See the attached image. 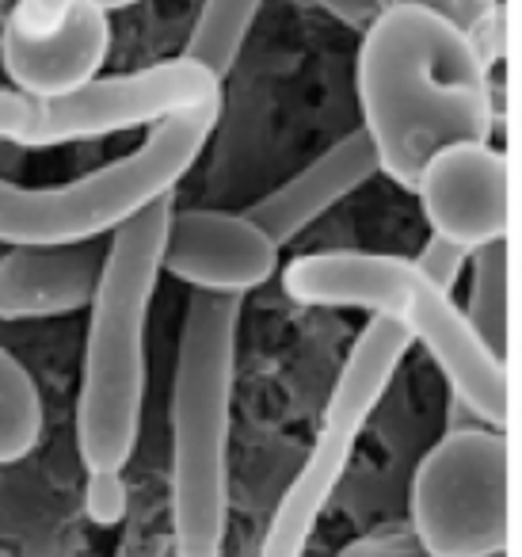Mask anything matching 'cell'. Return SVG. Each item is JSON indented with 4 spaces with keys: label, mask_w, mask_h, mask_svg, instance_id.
Returning a JSON list of instances; mask_svg holds the SVG:
<instances>
[{
    "label": "cell",
    "mask_w": 522,
    "mask_h": 557,
    "mask_svg": "<svg viewBox=\"0 0 522 557\" xmlns=\"http://www.w3.org/2000/svg\"><path fill=\"white\" fill-rule=\"evenodd\" d=\"M362 131L389 180L412 187L423 164L458 141H488V73L469 32L397 0L366 24L359 47Z\"/></svg>",
    "instance_id": "1"
},
{
    "label": "cell",
    "mask_w": 522,
    "mask_h": 557,
    "mask_svg": "<svg viewBox=\"0 0 522 557\" xmlns=\"http://www.w3.org/2000/svg\"><path fill=\"white\" fill-rule=\"evenodd\" d=\"M172 199L111 233L108 263L88 306L77 394V455L85 470H123L138 447L146 401V325L161 283Z\"/></svg>",
    "instance_id": "2"
},
{
    "label": "cell",
    "mask_w": 522,
    "mask_h": 557,
    "mask_svg": "<svg viewBox=\"0 0 522 557\" xmlns=\"http://www.w3.org/2000/svg\"><path fill=\"white\" fill-rule=\"evenodd\" d=\"M237 295L187 302L172 379V527L176 554L222 557L229 516V424L237 386Z\"/></svg>",
    "instance_id": "3"
},
{
    "label": "cell",
    "mask_w": 522,
    "mask_h": 557,
    "mask_svg": "<svg viewBox=\"0 0 522 557\" xmlns=\"http://www.w3.org/2000/svg\"><path fill=\"white\" fill-rule=\"evenodd\" d=\"M283 290L313 310H366L389 318L427 348L450 389L488 424L507 417L504 359L473 333L461 306L405 256L313 252L286 263Z\"/></svg>",
    "instance_id": "4"
},
{
    "label": "cell",
    "mask_w": 522,
    "mask_h": 557,
    "mask_svg": "<svg viewBox=\"0 0 522 557\" xmlns=\"http://www.w3.org/2000/svg\"><path fill=\"white\" fill-rule=\"evenodd\" d=\"M217 115L222 100L161 119L134 153L70 184L20 187L0 180V245H88L119 233L153 202L172 199L207 149Z\"/></svg>",
    "instance_id": "5"
},
{
    "label": "cell",
    "mask_w": 522,
    "mask_h": 557,
    "mask_svg": "<svg viewBox=\"0 0 522 557\" xmlns=\"http://www.w3.org/2000/svg\"><path fill=\"white\" fill-rule=\"evenodd\" d=\"M412 344V336L389 318H370L362 325L359 341L351 344L336 374L313 450L306 455L298 478L290 481V488L278 500L256 557H306L316 519L328 508L336 485L344 481L355 447L362 440V428L382 405L385 389H389L393 374H397L400 359L408 356Z\"/></svg>",
    "instance_id": "6"
},
{
    "label": "cell",
    "mask_w": 522,
    "mask_h": 557,
    "mask_svg": "<svg viewBox=\"0 0 522 557\" xmlns=\"http://www.w3.org/2000/svg\"><path fill=\"white\" fill-rule=\"evenodd\" d=\"M217 100H222V81L187 58H169L119 77H96L62 96L0 88V141L65 146V141L108 138Z\"/></svg>",
    "instance_id": "7"
},
{
    "label": "cell",
    "mask_w": 522,
    "mask_h": 557,
    "mask_svg": "<svg viewBox=\"0 0 522 557\" xmlns=\"http://www.w3.org/2000/svg\"><path fill=\"white\" fill-rule=\"evenodd\" d=\"M507 443L488 428H458L420 458L412 478V539L427 557H496L507 546Z\"/></svg>",
    "instance_id": "8"
},
{
    "label": "cell",
    "mask_w": 522,
    "mask_h": 557,
    "mask_svg": "<svg viewBox=\"0 0 522 557\" xmlns=\"http://www.w3.org/2000/svg\"><path fill=\"white\" fill-rule=\"evenodd\" d=\"M111 20L96 0H16L0 27V65L12 88L62 96L100 77Z\"/></svg>",
    "instance_id": "9"
},
{
    "label": "cell",
    "mask_w": 522,
    "mask_h": 557,
    "mask_svg": "<svg viewBox=\"0 0 522 557\" xmlns=\"http://www.w3.org/2000/svg\"><path fill=\"white\" fill-rule=\"evenodd\" d=\"M161 271L199 295H237L278 275V245L245 210H172Z\"/></svg>",
    "instance_id": "10"
},
{
    "label": "cell",
    "mask_w": 522,
    "mask_h": 557,
    "mask_svg": "<svg viewBox=\"0 0 522 557\" xmlns=\"http://www.w3.org/2000/svg\"><path fill=\"white\" fill-rule=\"evenodd\" d=\"M412 191L420 195L431 233L476 248L507 240L511 230V176L499 149L488 141H458L423 164Z\"/></svg>",
    "instance_id": "11"
},
{
    "label": "cell",
    "mask_w": 522,
    "mask_h": 557,
    "mask_svg": "<svg viewBox=\"0 0 522 557\" xmlns=\"http://www.w3.org/2000/svg\"><path fill=\"white\" fill-rule=\"evenodd\" d=\"M108 248L27 245L0 256V321H50L88 310Z\"/></svg>",
    "instance_id": "12"
},
{
    "label": "cell",
    "mask_w": 522,
    "mask_h": 557,
    "mask_svg": "<svg viewBox=\"0 0 522 557\" xmlns=\"http://www.w3.org/2000/svg\"><path fill=\"white\" fill-rule=\"evenodd\" d=\"M377 172H382L377 149L370 141V134L359 126L347 138H339L336 146L324 149L316 161H309L298 176H290L275 191L256 199L245 214L283 248L294 237H301L313 222H321L336 202H344L366 180H374Z\"/></svg>",
    "instance_id": "13"
},
{
    "label": "cell",
    "mask_w": 522,
    "mask_h": 557,
    "mask_svg": "<svg viewBox=\"0 0 522 557\" xmlns=\"http://www.w3.org/2000/svg\"><path fill=\"white\" fill-rule=\"evenodd\" d=\"M263 0H202V12L195 20L191 35L184 42L187 62L202 65L210 77L225 81L237 65L245 39L260 16Z\"/></svg>",
    "instance_id": "14"
},
{
    "label": "cell",
    "mask_w": 522,
    "mask_h": 557,
    "mask_svg": "<svg viewBox=\"0 0 522 557\" xmlns=\"http://www.w3.org/2000/svg\"><path fill=\"white\" fill-rule=\"evenodd\" d=\"M42 397L32 371L0 348V466L24 462L42 440Z\"/></svg>",
    "instance_id": "15"
},
{
    "label": "cell",
    "mask_w": 522,
    "mask_h": 557,
    "mask_svg": "<svg viewBox=\"0 0 522 557\" xmlns=\"http://www.w3.org/2000/svg\"><path fill=\"white\" fill-rule=\"evenodd\" d=\"M507 240H492V245L476 248L469 256V271H473V287H469L465 318L473 333L496 351L499 359L507 356Z\"/></svg>",
    "instance_id": "16"
},
{
    "label": "cell",
    "mask_w": 522,
    "mask_h": 557,
    "mask_svg": "<svg viewBox=\"0 0 522 557\" xmlns=\"http://www.w3.org/2000/svg\"><path fill=\"white\" fill-rule=\"evenodd\" d=\"M130 508V493H126L123 470H88L85 485V511L96 527H119Z\"/></svg>",
    "instance_id": "17"
},
{
    "label": "cell",
    "mask_w": 522,
    "mask_h": 557,
    "mask_svg": "<svg viewBox=\"0 0 522 557\" xmlns=\"http://www.w3.org/2000/svg\"><path fill=\"white\" fill-rule=\"evenodd\" d=\"M469 256H473L469 248L453 245V240L438 237V233H427V240H423V248L412 256V263L435 283V287H443L446 295H450V290L458 287L461 271L469 268Z\"/></svg>",
    "instance_id": "18"
},
{
    "label": "cell",
    "mask_w": 522,
    "mask_h": 557,
    "mask_svg": "<svg viewBox=\"0 0 522 557\" xmlns=\"http://www.w3.org/2000/svg\"><path fill=\"white\" fill-rule=\"evenodd\" d=\"M423 9H435L438 16H446L450 24H458L465 32V24H476V20L488 12V0H415Z\"/></svg>",
    "instance_id": "19"
},
{
    "label": "cell",
    "mask_w": 522,
    "mask_h": 557,
    "mask_svg": "<svg viewBox=\"0 0 522 557\" xmlns=\"http://www.w3.org/2000/svg\"><path fill=\"white\" fill-rule=\"evenodd\" d=\"M415 539H400V534H382V539H362L351 549H344L339 557H408Z\"/></svg>",
    "instance_id": "20"
},
{
    "label": "cell",
    "mask_w": 522,
    "mask_h": 557,
    "mask_svg": "<svg viewBox=\"0 0 522 557\" xmlns=\"http://www.w3.org/2000/svg\"><path fill=\"white\" fill-rule=\"evenodd\" d=\"M103 12H123V9H130V4H138V0H96Z\"/></svg>",
    "instance_id": "21"
},
{
    "label": "cell",
    "mask_w": 522,
    "mask_h": 557,
    "mask_svg": "<svg viewBox=\"0 0 522 557\" xmlns=\"http://www.w3.org/2000/svg\"><path fill=\"white\" fill-rule=\"evenodd\" d=\"M176 557H184V554H176Z\"/></svg>",
    "instance_id": "22"
}]
</instances>
